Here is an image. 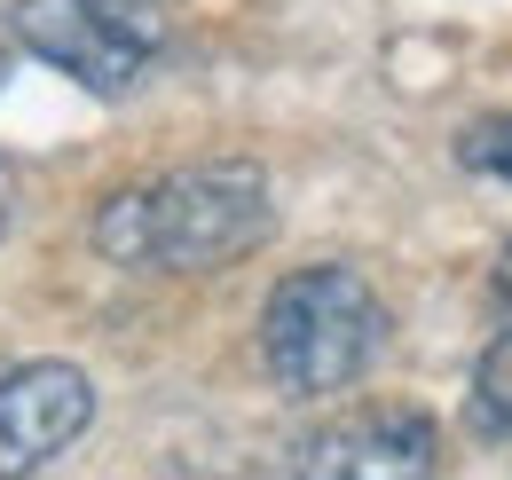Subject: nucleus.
I'll return each mask as SVG.
<instances>
[{"label":"nucleus","instance_id":"obj_3","mask_svg":"<svg viewBox=\"0 0 512 480\" xmlns=\"http://www.w3.org/2000/svg\"><path fill=\"white\" fill-rule=\"evenodd\" d=\"M8 32L87 95H134L166 48V0H16Z\"/></svg>","mask_w":512,"mask_h":480},{"label":"nucleus","instance_id":"obj_4","mask_svg":"<svg viewBox=\"0 0 512 480\" xmlns=\"http://www.w3.org/2000/svg\"><path fill=\"white\" fill-rule=\"evenodd\" d=\"M434 473H442V433L426 410H402V402L323 425L292 457V480H434Z\"/></svg>","mask_w":512,"mask_h":480},{"label":"nucleus","instance_id":"obj_2","mask_svg":"<svg viewBox=\"0 0 512 480\" xmlns=\"http://www.w3.org/2000/svg\"><path fill=\"white\" fill-rule=\"evenodd\" d=\"M386 347V307L379 292L339 268V260H316V268H292L268 307H260V362L284 394L300 402H323V394H347Z\"/></svg>","mask_w":512,"mask_h":480},{"label":"nucleus","instance_id":"obj_1","mask_svg":"<svg viewBox=\"0 0 512 480\" xmlns=\"http://www.w3.org/2000/svg\"><path fill=\"white\" fill-rule=\"evenodd\" d=\"M268 229H276L268 174L245 158H213V166H182V174L119 189L95 213V252L119 268H150V276H205L268 244Z\"/></svg>","mask_w":512,"mask_h":480},{"label":"nucleus","instance_id":"obj_7","mask_svg":"<svg viewBox=\"0 0 512 480\" xmlns=\"http://www.w3.org/2000/svg\"><path fill=\"white\" fill-rule=\"evenodd\" d=\"M457 158H465L473 174H489V181H512V111L505 119H473L457 134Z\"/></svg>","mask_w":512,"mask_h":480},{"label":"nucleus","instance_id":"obj_6","mask_svg":"<svg viewBox=\"0 0 512 480\" xmlns=\"http://www.w3.org/2000/svg\"><path fill=\"white\" fill-rule=\"evenodd\" d=\"M473 418L512 441V323L489 339V355H481V370H473Z\"/></svg>","mask_w":512,"mask_h":480},{"label":"nucleus","instance_id":"obj_10","mask_svg":"<svg viewBox=\"0 0 512 480\" xmlns=\"http://www.w3.org/2000/svg\"><path fill=\"white\" fill-rule=\"evenodd\" d=\"M8 40H16V32H0V71H8Z\"/></svg>","mask_w":512,"mask_h":480},{"label":"nucleus","instance_id":"obj_9","mask_svg":"<svg viewBox=\"0 0 512 480\" xmlns=\"http://www.w3.org/2000/svg\"><path fill=\"white\" fill-rule=\"evenodd\" d=\"M8 221H16V174L0 166V237H8Z\"/></svg>","mask_w":512,"mask_h":480},{"label":"nucleus","instance_id":"obj_8","mask_svg":"<svg viewBox=\"0 0 512 480\" xmlns=\"http://www.w3.org/2000/svg\"><path fill=\"white\" fill-rule=\"evenodd\" d=\"M489 284H497V307H505V315H512V244H505V252H497V276H489Z\"/></svg>","mask_w":512,"mask_h":480},{"label":"nucleus","instance_id":"obj_5","mask_svg":"<svg viewBox=\"0 0 512 480\" xmlns=\"http://www.w3.org/2000/svg\"><path fill=\"white\" fill-rule=\"evenodd\" d=\"M95 425V378L79 362H24L0 378V480H32Z\"/></svg>","mask_w":512,"mask_h":480}]
</instances>
